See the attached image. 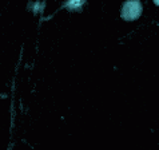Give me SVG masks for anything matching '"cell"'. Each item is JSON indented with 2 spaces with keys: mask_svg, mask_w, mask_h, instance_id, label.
<instances>
[{
  "mask_svg": "<svg viewBox=\"0 0 159 150\" xmlns=\"http://www.w3.org/2000/svg\"><path fill=\"white\" fill-rule=\"evenodd\" d=\"M142 14V4L139 2H127L123 6L122 16L126 20H135Z\"/></svg>",
  "mask_w": 159,
  "mask_h": 150,
  "instance_id": "1",
  "label": "cell"
}]
</instances>
